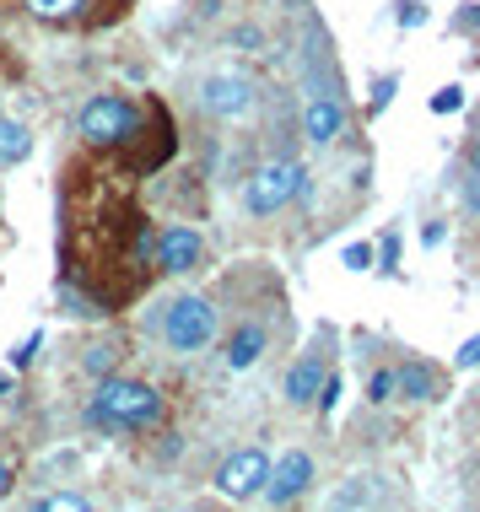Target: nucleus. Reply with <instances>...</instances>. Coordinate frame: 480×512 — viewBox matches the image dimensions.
Returning <instances> with one entry per match:
<instances>
[{
	"label": "nucleus",
	"mask_w": 480,
	"mask_h": 512,
	"mask_svg": "<svg viewBox=\"0 0 480 512\" xmlns=\"http://www.w3.org/2000/svg\"><path fill=\"white\" fill-rule=\"evenodd\" d=\"M87 415L98 426H108V432H141V426L162 421V394L141 378H103L92 389Z\"/></svg>",
	"instance_id": "obj_1"
},
{
	"label": "nucleus",
	"mask_w": 480,
	"mask_h": 512,
	"mask_svg": "<svg viewBox=\"0 0 480 512\" xmlns=\"http://www.w3.org/2000/svg\"><path fill=\"white\" fill-rule=\"evenodd\" d=\"M76 130H81L87 146H103V151L130 146L135 135H141V108H135L130 98H119V92H103V98H92L87 108H81Z\"/></svg>",
	"instance_id": "obj_2"
},
{
	"label": "nucleus",
	"mask_w": 480,
	"mask_h": 512,
	"mask_svg": "<svg viewBox=\"0 0 480 512\" xmlns=\"http://www.w3.org/2000/svg\"><path fill=\"white\" fill-rule=\"evenodd\" d=\"M303 168L297 162H286V157H276V162H259V168L249 173V184H243V205H249V216H276V211H286L297 195H303Z\"/></svg>",
	"instance_id": "obj_3"
},
{
	"label": "nucleus",
	"mask_w": 480,
	"mask_h": 512,
	"mask_svg": "<svg viewBox=\"0 0 480 512\" xmlns=\"http://www.w3.org/2000/svg\"><path fill=\"white\" fill-rule=\"evenodd\" d=\"M162 340L178 356H195L216 340V308L205 297H173L168 313H162Z\"/></svg>",
	"instance_id": "obj_4"
},
{
	"label": "nucleus",
	"mask_w": 480,
	"mask_h": 512,
	"mask_svg": "<svg viewBox=\"0 0 480 512\" xmlns=\"http://www.w3.org/2000/svg\"><path fill=\"white\" fill-rule=\"evenodd\" d=\"M254 98H259V87L243 71H211L200 81V108L211 119H243L254 108Z\"/></svg>",
	"instance_id": "obj_5"
},
{
	"label": "nucleus",
	"mask_w": 480,
	"mask_h": 512,
	"mask_svg": "<svg viewBox=\"0 0 480 512\" xmlns=\"http://www.w3.org/2000/svg\"><path fill=\"white\" fill-rule=\"evenodd\" d=\"M265 480H270V453L265 448H238L222 469H216V491H222L227 502L265 496Z\"/></svg>",
	"instance_id": "obj_6"
},
{
	"label": "nucleus",
	"mask_w": 480,
	"mask_h": 512,
	"mask_svg": "<svg viewBox=\"0 0 480 512\" xmlns=\"http://www.w3.org/2000/svg\"><path fill=\"white\" fill-rule=\"evenodd\" d=\"M313 486V459L303 448H292V453H281L276 464H270V480H265V496L276 507H286V502H297V496H303Z\"/></svg>",
	"instance_id": "obj_7"
},
{
	"label": "nucleus",
	"mask_w": 480,
	"mask_h": 512,
	"mask_svg": "<svg viewBox=\"0 0 480 512\" xmlns=\"http://www.w3.org/2000/svg\"><path fill=\"white\" fill-rule=\"evenodd\" d=\"M200 232L195 227H168L162 238L152 243V254H157V270H168V275H189L200 265Z\"/></svg>",
	"instance_id": "obj_8"
},
{
	"label": "nucleus",
	"mask_w": 480,
	"mask_h": 512,
	"mask_svg": "<svg viewBox=\"0 0 480 512\" xmlns=\"http://www.w3.org/2000/svg\"><path fill=\"white\" fill-rule=\"evenodd\" d=\"M340 130H346V108L329 98V92H313V98L303 103V135L313 146H329Z\"/></svg>",
	"instance_id": "obj_9"
},
{
	"label": "nucleus",
	"mask_w": 480,
	"mask_h": 512,
	"mask_svg": "<svg viewBox=\"0 0 480 512\" xmlns=\"http://www.w3.org/2000/svg\"><path fill=\"white\" fill-rule=\"evenodd\" d=\"M324 378H329L324 356L308 351L303 362L286 372V405H313V399H319V389H324Z\"/></svg>",
	"instance_id": "obj_10"
},
{
	"label": "nucleus",
	"mask_w": 480,
	"mask_h": 512,
	"mask_svg": "<svg viewBox=\"0 0 480 512\" xmlns=\"http://www.w3.org/2000/svg\"><path fill=\"white\" fill-rule=\"evenodd\" d=\"M324 512H383V480L378 475H356L351 486H340L329 496Z\"/></svg>",
	"instance_id": "obj_11"
},
{
	"label": "nucleus",
	"mask_w": 480,
	"mask_h": 512,
	"mask_svg": "<svg viewBox=\"0 0 480 512\" xmlns=\"http://www.w3.org/2000/svg\"><path fill=\"white\" fill-rule=\"evenodd\" d=\"M265 345H270V329H265V324L232 329V340H227V367H232V372H249L259 356H265Z\"/></svg>",
	"instance_id": "obj_12"
},
{
	"label": "nucleus",
	"mask_w": 480,
	"mask_h": 512,
	"mask_svg": "<svg viewBox=\"0 0 480 512\" xmlns=\"http://www.w3.org/2000/svg\"><path fill=\"white\" fill-rule=\"evenodd\" d=\"M394 372H400V394L405 399H437V372L432 367L405 362V367H394Z\"/></svg>",
	"instance_id": "obj_13"
},
{
	"label": "nucleus",
	"mask_w": 480,
	"mask_h": 512,
	"mask_svg": "<svg viewBox=\"0 0 480 512\" xmlns=\"http://www.w3.org/2000/svg\"><path fill=\"white\" fill-rule=\"evenodd\" d=\"M27 151H33V135L17 119H0V162H22Z\"/></svg>",
	"instance_id": "obj_14"
},
{
	"label": "nucleus",
	"mask_w": 480,
	"mask_h": 512,
	"mask_svg": "<svg viewBox=\"0 0 480 512\" xmlns=\"http://www.w3.org/2000/svg\"><path fill=\"white\" fill-rule=\"evenodd\" d=\"M22 6L33 11V17H44V22H71L87 0H22Z\"/></svg>",
	"instance_id": "obj_15"
},
{
	"label": "nucleus",
	"mask_w": 480,
	"mask_h": 512,
	"mask_svg": "<svg viewBox=\"0 0 480 512\" xmlns=\"http://www.w3.org/2000/svg\"><path fill=\"white\" fill-rule=\"evenodd\" d=\"M33 512H98L87 502V496H76V491H54V496H38Z\"/></svg>",
	"instance_id": "obj_16"
},
{
	"label": "nucleus",
	"mask_w": 480,
	"mask_h": 512,
	"mask_svg": "<svg viewBox=\"0 0 480 512\" xmlns=\"http://www.w3.org/2000/svg\"><path fill=\"white\" fill-rule=\"evenodd\" d=\"M394 394H400V372H394V367L373 372V383H367V399H373V405H389Z\"/></svg>",
	"instance_id": "obj_17"
},
{
	"label": "nucleus",
	"mask_w": 480,
	"mask_h": 512,
	"mask_svg": "<svg viewBox=\"0 0 480 512\" xmlns=\"http://www.w3.org/2000/svg\"><path fill=\"white\" fill-rule=\"evenodd\" d=\"M454 108H464V87H443L432 98V114H454Z\"/></svg>",
	"instance_id": "obj_18"
},
{
	"label": "nucleus",
	"mask_w": 480,
	"mask_h": 512,
	"mask_svg": "<svg viewBox=\"0 0 480 512\" xmlns=\"http://www.w3.org/2000/svg\"><path fill=\"white\" fill-rule=\"evenodd\" d=\"M427 22V6L421 0H400V27H421Z\"/></svg>",
	"instance_id": "obj_19"
},
{
	"label": "nucleus",
	"mask_w": 480,
	"mask_h": 512,
	"mask_svg": "<svg viewBox=\"0 0 480 512\" xmlns=\"http://www.w3.org/2000/svg\"><path fill=\"white\" fill-rule=\"evenodd\" d=\"M367 265H373V248H367V243H351V248H346V270H367Z\"/></svg>",
	"instance_id": "obj_20"
},
{
	"label": "nucleus",
	"mask_w": 480,
	"mask_h": 512,
	"mask_svg": "<svg viewBox=\"0 0 480 512\" xmlns=\"http://www.w3.org/2000/svg\"><path fill=\"white\" fill-rule=\"evenodd\" d=\"M38 345H44V335H27V340L17 345V351H11V367H27V362H33V351H38Z\"/></svg>",
	"instance_id": "obj_21"
},
{
	"label": "nucleus",
	"mask_w": 480,
	"mask_h": 512,
	"mask_svg": "<svg viewBox=\"0 0 480 512\" xmlns=\"http://www.w3.org/2000/svg\"><path fill=\"white\" fill-rule=\"evenodd\" d=\"M454 367H480V335L459 345V356H454Z\"/></svg>",
	"instance_id": "obj_22"
},
{
	"label": "nucleus",
	"mask_w": 480,
	"mask_h": 512,
	"mask_svg": "<svg viewBox=\"0 0 480 512\" xmlns=\"http://www.w3.org/2000/svg\"><path fill=\"white\" fill-rule=\"evenodd\" d=\"M389 98H394V76H383L378 87H373V108H383V103H389Z\"/></svg>",
	"instance_id": "obj_23"
},
{
	"label": "nucleus",
	"mask_w": 480,
	"mask_h": 512,
	"mask_svg": "<svg viewBox=\"0 0 480 512\" xmlns=\"http://www.w3.org/2000/svg\"><path fill=\"white\" fill-rule=\"evenodd\" d=\"M108 362H114V345H98L92 351V372H108Z\"/></svg>",
	"instance_id": "obj_24"
},
{
	"label": "nucleus",
	"mask_w": 480,
	"mask_h": 512,
	"mask_svg": "<svg viewBox=\"0 0 480 512\" xmlns=\"http://www.w3.org/2000/svg\"><path fill=\"white\" fill-rule=\"evenodd\" d=\"M11 486H17V469L0 459V496H11Z\"/></svg>",
	"instance_id": "obj_25"
},
{
	"label": "nucleus",
	"mask_w": 480,
	"mask_h": 512,
	"mask_svg": "<svg viewBox=\"0 0 480 512\" xmlns=\"http://www.w3.org/2000/svg\"><path fill=\"white\" fill-rule=\"evenodd\" d=\"M459 27H464V33H480V6H470V11H459Z\"/></svg>",
	"instance_id": "obj_26"
},
{
	"label": "nucleus",
	"mask_w": 480,
	"mask_h": 512,
	"mask_svg": "<svg viewBox=\"0 0 480 512\" xmlns=\"http://www.w3.org/2000/svg\"><path fill=\"white\" fill-rule=\"evenodd\" d=\"M470 168H475V178H480V135H475V151H470Z\"/></svg>",
	"instance_id": "obj_27"
}]
</instances>
